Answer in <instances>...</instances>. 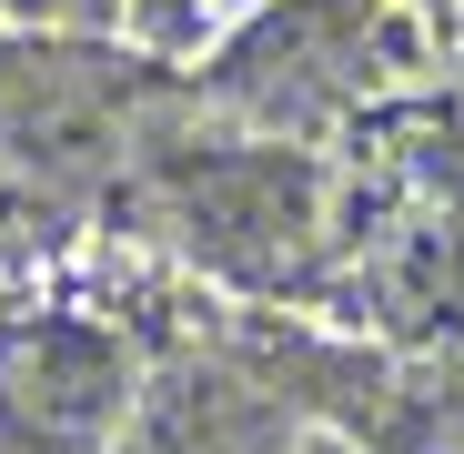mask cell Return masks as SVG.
Wrapping results in <instances>:
<instances>
[{"label": "cell", "instance_id": "6da1fadb", "mask_svg": "<svg viewBox=\"0 0 464 454\" xmlns=\"http://www.w3.org/2000/svg\"><path fill=\"white\" fill-rule=\"evenodd\" d=\"M141 363L111 324L31 303L0 324V454H111L131 434Z\"/></svg>", "mask_w": 464, "mask_h": 454}, {"label": "cell", "instance_id": "7a4b0ae2", "mask_svg": "<svg viewBox=\"0 0 464 454\" xmlns=\"http://www.w3.org/2000/svg\"><path fill=\"white\" fill-rule=\"evenodd\" d=\"M111 454H283V444H263L253 434V414L232 404V394H182V404H162V414H141Z\"/></svg>", "mask_w": 464, "mask_h": 454}, {"label": "cell", "instance_id": "3957f363", "mask_svg": "<svg viewBox=\"0 0 464 454\" xmlns=\"http://www.w3.org/2000/svg\"><path fill=\"white\" fill-rule=\"evenodd\" d=\"M131 11H141L151 41H202V31H222V21H243L253 0H131Z\"/></svg>", "mask_w": 464, "mask_h": 454}, {"label": "cell", "instance_id": "277c9868", "mask_svg": "<svg viewBox=\"0 0 464 454\" xmlns=\"http://www.w3.org/2000/svg\"><path fill=\"white\" fill-rule=\"evenodd\" d=\"M324 454H334V444H324Z\"/></svg>", "mask_w": 464, "mask_h": 454}]
</instances>
